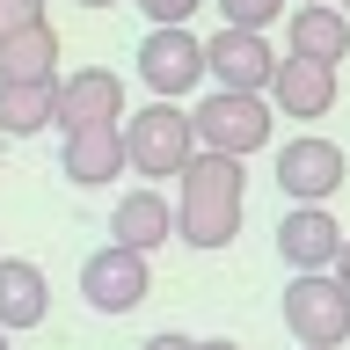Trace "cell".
Segmentation results:
<instances>
[{"label": "cell", "mask_w": 350, "mask_h": 350, "mask_svg": "<svg viewBox=\"0 0 350 350\" xmlns=\"http://www.w3.org/2000/svg\"><path fill=\"white\" fill-rule=\"evenodd\" d=\"M146 292H153V262L131 256V248H117V241L81 262V299L95 306V314H131Z\"/></svg>", "instance_id": "52a82bcc"}, {"label": "cell", "mask_w": 350, "mask_h": 350, "mask_svg": "<svg viewBox=\"0 0 350 350\" xmlns=\"http://www.w3.org/2000/svg\"><path fill=\"white\" fill-rule=\"evenodd\" d=\"M59 131H88V124H124V81L109 66H81L59 73Z\"/></svg>", "instance_id": "30bf717a"}, {"label": "cell", "mask_w": 350, "mask_h": 350, "mask_svg": "<svg viewBox=\"0 0 350 350\" xmlns=\"http://www.w3.org/2000/svg\"><path fill=\"white\" fill-rule=\"evenodd\" d=\"M131 8H139L153 29H190V15L204 8V0H131Z\"/></svg>", "instance_id": "d6986e66"}, {"label": "cell", "mask_w": 350, "mask_h": 350, "mask_svg": "<svg viewBox=\"0 0 350 350\" xmlns=\"http://www.w3.org/2000/svg\"><path fill=\"white\" fill-rule=\"evenodd\" d=\"M190 131H197V153H219V161H248L278 139V109L270 95H204L190 109Z\"/></svg>", "instance_id": "7a4b0ae2"}, {"label": "cell", "mask_w": 350, "mask_h": 350, "mask_svg": "<svg viewBox=\"0 0 350 350\" xmlns=\"http://www.w3.org/2000/svg\"><path fill=\"white\" fill-rule=\"evenodd\" d=\"M336 292L350 299V241H343V256H336Z\"/></svg>", "instance_id": "7402d4cb"}, {"label": "cell", "mask_w": 350, "mask_h": 350, "mask_svg": "<svg viewBox=\"0 0 350 350\" xmlns=\"http://www.w3.org/2000/svg\"><path fill=\"white\" fill-rule=\"evenodd\" d=\"M197 161V131L183 103H146L124 109V168L131 175H183Z\"/></svg>", "instance_id": "3957f363"}, {"label": "cell", "mask_w": 350, "mask_h": 350, "mask_svg": "<svg viewBox=\"0 0 350 350\" xmlns=\"http://www.w3.org/2000/svg\"><path fill=\"white\" fill-rule=\"evenodd\" d=\"M175 183H183V197H175V241H190V248L219 256V248L241 234L248 168H241V161H219V153H197Z\"/></svg>", "instance_id": "6da1fadb"}, {"label": "cell", "mask_w": 350, "mask_h": 350, "mask_svg": "<svg viewBox=\"0 0 350 350\" xmlns=\"http://www.w3.org/2000/svg\"><path fill=\"white\" fill-rule=\"evenodd\" d=\"M336 8H343V22H350V0H336Z\"/></svg>", "instance_id": "484cf974"}, {"label": "cell", "mask_w": 350, "mask_h": 350, "mask_svg": "<svg viewBox=\"0 0 350 350\" xmlns=\"http://www.w3.org/2000/svg\"><path fill=\"white\" fill-rule=\"evenodd\" d=\"M343 146L336 139H321V131H299V139H284L278 146V190L292 197V204H328V197L343 190Z\"/></svg>", "instance_id": "8992f818"}, {"label": "cell", "mask_w": 350, "mask_h": 350, "mask_svg": "<svg viewBox=\"0 0 350 350\" xmlns=\"http://www.w3.org/2000/svg\"><path fill=\"white\" fill-rule=\"evenodd\" d=\"M51 117H59V81H37V88H0V131H8V139H37Z\"/></svg>", "instance_id": "e0dca14e"}, {"label": "cell", "mask_w": 350, "mask_h": 350, "mask_svg": "<svg viewBox=\"0 0 350 350\" xmlns=\"http://www.w3.org/2000/svg\"><path fill=\"white\" fill-rule=\"evenodd\" d=\"M284 0H219V29H248V37H262L270 22H278Z\"/></svg>", "instance_id": "ac0fdd59"}, {"label": "cell", "mask_w": 350, "mask_h": 350, "mask_svg": "<svg viewBox=\"0 0 350 350\" xmlns=\"http://www.w3.org/2000/svg\"><path fill=\"white\" fill-rule=\"evenodd\" d=\"M299 8H328V0H299Z\"/></svg>", "instance_id": "d4e9b609"}, {"label": "cell", "mask_w": 350, "mask_h": 350, "mask_svg": "<svg viewBox=\"0 0 350 350\" xmlns=\"http://www.w3.org/2000/svg\"><path fill=\"white\" fill-rule=\"evenodd\" d=\"M284 44H292V59H314V66H336V73H343L350 22H343L336 0H328V8H292V15H284Z\"/></svg>", "instance_id": "5bb4252c"}, {"label": "cell", "mask_w": 350, "mask_h": 350, "mask_svg": "<svg viewBox=\"0 0 350 350\" xmlns=\"http://www.w3.org/2000/svg\"><path fill=\"white\" fill-rule=\"evenodd\" d=\"M109 241L131 248V256H153L161 241H175V204L161 190H124L117 212H109Z\"/></svg>", "instance_id": "4fadbf2b"}, {"label": "cell", "mask_w": 350, "mask_h": 350, "mask_svg": "<svg viewBox=\"0 0 350 350\" xmlns=\"http://www.w3.org/2000/svg\"><path fill=\"white\" fill-rule=\"evenodd\" d=\"M336 88H343V73H336V66H314V59H292V51H284L270 95H278L284 117L314 124V117H328V109H336Z\"/></svg>", "instance_id": "7c38bea8"}, {"label": "cell", "mask_w": 350, "mask_h": 350, "mask_svg": "<svg viewBox=\"0 0 350 350\" xmlns=\"http://www.w3.org/2000/svg\"><path fill=\"white\" fill-rule=\"evenodd\" d=\"M204 81H212L219 95H270V81H278V44L248 37V29H219V37H204Z\"/></svg>", "instance_id": "5b68a950"}, {"label": "cell", "mask_w": 350, "mask_h": 350, "mask_svg": "<svg viewBox=\"0 0 350 350\" xmlns=\"http://www.w3.org/2000/svg\"><path fill=\"white\" fill-rule=\"evenodd\" d=\"M139 81L153 88V103H183L197 81H204V44L190 29H146L139 44Z\"/></svg>", "instance_id": "ba28073f"}, {"label": "cell", "mask_w": 350, "mask_h": 350, "mask_svg": "<svg viewBox=\"0 0 350 350\" xmlns=\"http://www.w3.org/2000/svg\"><path fill=\"white\" fill-rule=\"evenodd\" d=\"M51 314V284L29 256H0V336H22V328H44Z\"/></svg>", "instance_id": "9a60e30c"}, {"label": "cell", "mask_w": 350, "mask_h": 350, "mask_svg": "<svg viewBox=\"0 0 350 350\" xmlns=\"http://www.w3.org/2000/svg\"><path fill=\"white\" fill-rule=\"evenodd\" d=\"M59 168H66V183H81V190H103V183H117V175H124V124L66 131Z\"/></svg>", "instance_id": "8fae6325"}, {"label": "cell", "mask_w": 350, "mask_h": 350, "mask_svg": "<svg viewBox=\"0 0 350 350\" xmlns=\"http://www.w3.org/2000/svg\"><path fill=\"white\" fill-rule=\"evenodd\" d=\"M81 8H117V0H81Z\"/></svg>", "instance_id": "cb8c5ba5"}, {"label": "cell", "mask_w": 350, "mask_h": 350, "mask_svg": "<svg viewBox=\"0 0 350 350\" xmlns=\"http://www.w3.org/2000/svg\"><path fill=\"white\" fill-rule=\"evenodd\" d=\"M278 256L292 262V278H328L336 256H343V226L328 204H292L278 219Z\"/></svg>", "instance_id": "9c48e42d"}, {"label": "cell", "mask_w": 350, "mask_h": 350, "mask_svg": "<svg viewBox=\"0 0 350 350\" xmlns=\"http://www.w3.org/2000/svg\"><path fill=\"white\" fill-rule=\"evenodd\" d=\"M37 81H59V29L51 22L0 44V88H37Z\"/></svg>", "instance_id": "2e32d148"}, {"label": "cell", "mask_w": 350, "mask_h": 350, "mask_svg": "<svg viewBox=\"0 0 350 350\" xmlns=\"http://www.w3.org/2000/svg\"><path fill=\"white\" fill-rule=\"evenodd\" d=\"M44 22V0H0V44L22 37V29H37Z\"/></svg>", "instance_id": "ffe728a7"}, {"label": "cell", "mask_w": 350, "mask_h": 350, "mask_svg": "<svg viewBox=\"0 0 350 350\" xmlns=\"http://www.w3.org/2000/svg\"><path fill=\"white\" fill-rule=\"evenodd\" d=\"M139 350H204V343H197V336H183V328H161V336H146Z\"/></svg>", "instance_id": "44dd1931"}, {"label": "cell", "mask_w": 350, "mask_h": 350, "mask_svg": "<svg viewBox=\"0 0 350 350\" xmlns=\"http://www.w3.org/2000/svg\"><path fill=\"white\" fill-rule=\"evenodd\" d=\"M284 328L299 336V350H350V299L336 292V278L284 284Z\"/></svg>", "instance_id": "277c9868"}, {"label": "cell", "mask_w": 350, "mask_h": 350, "mask_svg": "<svg viewBox=\"0 0 350 350\" xmlns=\"http://www.w3.org/2000/svg\"><path fill=\"white\" fill-rule=\"evenodd\" d=\"M0 350H15V343H8V336H0Z\"/></svg>", "instance_id": "4316f807"}, {"label": "cell", "mask_w": 350, "mask_h": 350, "mask_svg": "<svg viewBox=\"0 0 350 350\" xmlns=\"http://www.w3.org/2000/svg\"><path fill=\"white\" fill-rule=\"evenodd\" d=\"M204 350H241V343H226V336H212V343H204Z\"/></svg>", "instance_id": "603a6c76"}]
</instances>
